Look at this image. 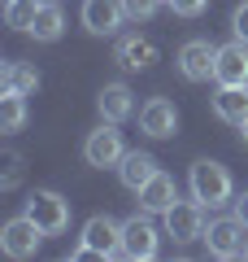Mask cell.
<instances>
[{"mask_svg": "<svg viewBox=\"0 0 248 262\" xmlns=\"http://www.w3.org/2000/svg\"><path fill=\"white\" fill-rule=\"evenodd\" d=\"M127 22V5L122 0H83V27L92 35H113Z\"/></svg>", "mask_w": 248, "mask_h": 262, "instance_id": "cell-10", "label": "cell"}, {"mask_svg": "<svg viewBox=\"0 0 248 262\" xmlns=\"http://www.w3.org/2000/svg\"><path fill=\"white\" fill-rule=\"evenodd\" d=\"M165 5H170V9H175L179 18H201L209 0H165Z\"/></svg>", "mask_w": 248, "mask_h": 262, "instance_id": "cell-22", "label": "cell"}, {"mask_svg": "<svg viewBox=\"0 0 248 262\" xmlns=\"http://www.w3.org/2000/svg\"><path fill=\"white\" fill-rule=\"evenodd\" d=\"M157 245H161V232H157V223L148 219V210L122 223V253H127V258L148 262V258H157Z\"/></svg>", "mask_w": 248, "mask_h": 262, "instance_id": "cell-7", "label": "cell"}, {"mask_svg": "<svg viewBox=\"0 0 248 262\" xmlns=\"http://www.w3.org/2000/svg\"><path fill=\"white\" fill-rule=\"evenodd\" d=\"M213 114L231 127H244L248 118V83H218L213 92Z\"/></svg>", "mask_w": 248, "mask_h": 262, "instance_id": "cell-13", "label": "cell"}, {"mask_svg": "<svg viewBox=\"0 0 248 262\" xmlns=\"http://www.w3.org/2000/svg\"><path fill=\"white\" fill-rule=\"evenodd\" d=\"M122 5H127L131 22H148V18H157V9H161V0H122Z\"/></svg>", "mask_w": 248, "mask_h": 262, "instance_id": "cell-21", "label": "cell"}, {"mask_svg": "<svg viewBox=\"0 0 248 262\" xmlns=\"http://www.w3.org/2000/svg\"><path fill=\"white\" fill-rule=\"evenodd\" d=\"M213 66H218V48H213L209 39H187V44L179 48V70H183V79H192V83L213 79Z\"/></svg>", "mask_w": 248, "mask_h": 262, "instance_id": "cell-9", "label": "cell"}, {"mask_svg": "<svg viewBox=\"0 0 248 262\" xmlns=\"http://www.w3.org/2000/svg\"><path fill=\"white\" fill-rule=\"evenodd\" d=\"M239 136H244V144H248V118H244V127H239Z\"/></svg>", "mask_w": 248, "mask_h": 262, "instance_id": "cell-26", "label": "cell"}, {"mask_svg": "<svg viewBox=\"0 0 248 262\" xmlns=\"http://www.w3.org/2000/svg\"><path fill=\"white\" fill-rule=\"evenodd\" d=\"M39 241H44V232H39V223L31 214H18V219H9V223L0 227V249L9 253V258H35Z\"/></svg>", "mask_w": 248, "mask_h": 262, "instance_id": "cell-8", "label": "cell"}, {"mask_svg": "<svg viewBox=\"0 0 248 262\" xmlns=\"http://www.w3.org/2000/svg\"><path fill=\"white\" fill-rule=\"evenodd\" d=\"M187 184H192V196L201 201V206H227L231 196H235V184H231V170L222 166V162H209L201 158L192 166V175H187Z\"/></svg>", "mask_w": 248, "mask_h": 262, "instance_id": "cell-1", "label": "cell"}, {"mask_svg": "<svg viewBox=\"0 0 248 262\" xmlns=\"http://www.w3.org/2000/svg\"><path fill=\"white\" fill-rule=\"evenodd\" d=\"M122 253V223L109 214H96L83 223V241L74 249V258H118Z\"/></svg>", "mask_w": 248, "mask_h": 262, "instance_id": "cell-2", "label": "cell"}, {"mask_svg": "<svg viewBox=\"0 0 248 262\" xmlns=\"http://www.w3.org/2000/svg\"><path fill=\"white\" fill-rule=\"evenodd\" d=\"M139 127H144V136H153V140H170L179 131V110L165 96H153V101L139 110Z\"/></svg>", "mask_w": 248, "mask_h": 262, "instance_id": "cell-11", "label": "cell"}, {"mask_svg": "<svg viewBox=\"0 0 248 262\" xmlns=\"http://www.w3.org/2000/svg\"><path fill=\"white\" fill-rule=\"evenodd\" d=\"M96 110H101L105 122H127L135 114V96H131L127 83H105L101 96H96Z\"/></svg>", "mask_w": 248, "mask_h": 262, "instance_id": "cell-16", "label": "cell"}, {"mask_svg": "<svg viewBox=\"0 0 248 262\" xmlns=\"http://www.w3.org/2000/svg\"><path fill=\"white\" fill-rule=\"evenodd\" d=\"M139 210H148V214H165V210L179 201V192H175V179L165 175V170H157L153 179H148L144 188H139Z\"/></svg>", "mask_w": 248, "mask_h": 262, "instance_id": "cell-15", "label": "cell"}, {"mask_svg": "<svg viewBox=\"0 0 248 262\" xmlns=\"http://www.w3.org/2000/svg\"><path fill=\"white\" fill-rule=\"evenodd\" d=\"M35 5H39V0H35Z\"/></svg>", "mask_w": 248, "mask_h": 262, "instance_id": "cell-27", "label": "cell"}, {"mask_svg": "<svg viewBox=\"0 0 248 262\" xmlns=\"http://www.w3.org/2000/svg\"><path fill=\"white\" fill-rule=\"evenodd\" d=\"M231 31H235V39H244V44H248V0H244V5H235V13H231Z\"/></svg>", "mask_w": 248, "mask_h": 262, "instance_id": "cell-24", "label": "cell"}, {"mask_svg": "<svg viewBox=\"0 0 248 262\" xmlns=\"http://www.w3.org/2000/svg\"><path fill=\"white\" fill-rule=\"evenodd\" d=\"M22 96L27 92L5 88V96H0V131H22V122H27V101Z\"/></svg>", "mask_w": 248, "mask_h": 262, "instance_id": "cell-19", "label": "cell"}, {"mask_svg": "<svg viewBox=\"0 0 248 262\" xmlns=\"http://www.w3.org/2000/svg\"><path fill=\"white\" fill-rule=\"evenodd\" d=\"M18 179H22V158L9 153V158H5V179H0V188H18Z\"/></svg>", "mask_w": 248, "mask_h": 262, "instance_id": "cell-23", "label": "cell"}, {"mask_svg": "<svg viewBox=\"0 0 248 262\" xmlns=\"http://www.w3.org/2000/svg\"><path fill=\"white\" fill-rule=\"evenodd\" d=\"M161 219H165V236H170L175 245L205 241V227H209V223H205V206L196 201V196H192V201H175Z\"/></svg>", "mask_w": 248, "mask_h": 262, "instance_id": "cell-4", "label": "cell"}, {"mask_svg": "<svg viewBox=\"0 0 248 262\" xmlns=\"http://www.w3.org/2000/svg\"><path fill=\"white\" fill-rule=\"evenodd\" d=\"M213 83H248V44L244 39H231V44L218 48Z\"/></svg>", "mask_w": 248, "mask_h": 262, "instance_id": "cell-12", "label": "cell"}, {"mask_svg": "<svg viewBox=\"0 0 248 262\" xmlns=\"http://www.w3.org/2000/svg\"><path fill=\"white\" fill-rule=\"evenodd\" d=\"M61 31H65L61 5H53V0H39L35 9H31L27 35H31V39H39V44H53V39H61Z\"/></svg>", "mask_w": 248, "mask_h": 262, "instance_id": "cell-14", "label": "cell"}, {"mask_svg": "<svg viewBox=\"0 0 248 262\" xmlns=\"http://www.w3.org/2000/svg\"><path fill=\"white\" fill-rule=\"evenodd\" d=\"M83 158H87V166H96V170H105V166H118V162L127 158L118 122H101V127H96L92 136H87V144H83Z\"/></svg>", "mask_w": 248, "mask_h": 262, "instance_id": "cell-6", "label": "cell"}, {"mask_svg": "<svg viewBox=\"0 0 248 262\" xmlns=\"http://www.w3.org/2000/svg\"><path fill=\"white\" fill-rule=\"evenodd\" d=\"M157 61V44L144 35H127L118 44V66L122 70H148V66Z\"/></svg>", "mask_w": 248, "mask_h": 262, "instance_id": "cell-18", "label": "cell"}, {"mask_svg": "<svg viewBox=\"0 0 248 262\" xmlns=\"http://www.w3.org/2000/svg\"><path fill=\"white\" fill-rule=\"evenodd\" d=\"M205 245H209L213 258L231 262V258H248V223L244 219H213L209 227H205Z\"/></svg>", "mask_w": 248, "mask_h": 262, "instance_id": "cell-3", "label": "cell"}, {"mask_svg": "<svg viewBox=\"0 0 248 262\" xmlns=\"http://www.w3.org/2000/svg\"><path fill=\"white\" fill-rule=\"evenodd\" d=\"M235 219H244V223H248V192L235 201Z\"/></svg>", "mask_w": 248, "mask_h": 262, "instance_id": "cell-25", "label": "cell"}, {"mask_svg": "<svg viewBox=\"0 0 248 262\" xmlns=\"http://www.w3.org/2000/svg\"><path fill=\"white\" fill-rule=\"evenodd\" d=\"M27 214L39 223L44 236H61L65 227H70V201H65L61 192H53V188H39V192H31Z\"/></svg>", "mask_w": 248, "mask_h": 262, "instance_id": "cell-5", "label": "cell"}, {"mask_svg": "<svg viewBox=\"0 0 248 262\" xmlns=\"http://www.w3.org/2000/svg\"><path fill=\"white\" fill-rule=\"evenodd\" d=\"M5 88H13V92H35L39 88V70L27 61H9L5 66Z\"/></svg>", "mask_w": 248, "mask_h": 262, "instance_id": "cell-20", "label": "cell"}, {"mask_svg": "<svg viewBox=\"0 0 248 262\" xmlns=\"http://www.w3.org/2000/svg\"><path fill=\"white\" fill-rule=\"evenodd\" d=\"M153 175H157V158H153V153H139L135 149V153H127V158L118 162V179L131 188V192H139Z\"/></svg>", "mask_w": 248, "mask_h": 262, "instance_id": "cell-17", "label": "cell"}]
</instances>
